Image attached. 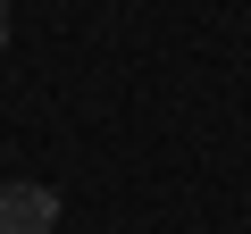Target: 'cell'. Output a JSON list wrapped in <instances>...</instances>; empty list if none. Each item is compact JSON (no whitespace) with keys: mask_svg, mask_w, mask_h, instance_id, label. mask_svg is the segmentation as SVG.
I'll use <instances>...</instances> for the list:
<instances>
[{"mask_svg":"<svg viewBox=\"0 0 251 234\" xmlns=\"http://www.w3.org/2000/svg\"><path fill=\"white\" fill-rule=\"evenodd\" d=\"M50 226H59L50 184H0V234H50Z\"/></svg>","mask_w":251,"mask_h":234,"instance_id":"obj_1","label":"cell"},{"mask_svg":"<svg viewBox=\"0 0 251 234\" xmlns=\"http://www.w3.org/2000/svg\"><path fill=\"white\" fill-rule=\"evenodd\" d=\"M0 42H9V0H0Z\"/></svg>","mask_w":251,"mask_h":234,"instance_id":"obj_2","label":"cell"}]
</instances>
